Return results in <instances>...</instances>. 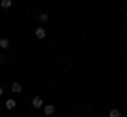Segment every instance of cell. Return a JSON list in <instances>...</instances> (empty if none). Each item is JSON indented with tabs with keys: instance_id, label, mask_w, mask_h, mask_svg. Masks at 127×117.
<instances>
[{
	"instance_id": "cell-1",
	"label": "cell",
	"mask_w": 127,
	"mask_h": 117,
	"mask_svg": "<svg viewBox=\"0 0 127 117\" xmlns=\"http://www.w3.org/2000/svg\"><path fill=\"white\" fill-rule=\"evenodd\" d=\"M4 109L6 111H15V109H17V100L15 98H6L4 100Z\"/></svg>"
},
{
	"instance_id": "cell-2",
	"label": "cell",
	"mask_w": 127,
	"mask_h": 117,
	"mask_svg": "<svg viewBox=\"0 0 127 117\" xmlns=\"http://www.w3.org/2000/svg\"><path fill=\"white\" fill-rule=\"evenodd\" d=\"M32 107L34 109H42L45 107V100H42L40 96H34V98H32Z\"/></svg>"
},
{
	"instance_id": "cell-3",
	"label": "cell",
	"mask_w": 127,
	"mask_h": 117,
	"mask_svg": "<svg viewBox=\"0 0 127 117\" xmlns=\"http://www.w3.org/2000/svg\"><path fill=\"white\" fill-rule=\"evenodd\" d=\"M34 36H36V38H40V41H42V38H47V30H45V28H42V26H38V28H36V32H34Z\"/></svg>"
},
{
	"instance_id": "cell-4",
	"label": "cell",
	"mask_w": 127,
	"mask_h": 117,
	"mask_svg": "<svg viewBox=\"0 0 127 117\" xmlns=\"http://www.w3.org/2000/svg\"><path fill=\"white\" fill-rule=\"evenodd\" d=\"M42 111H45V115H47V117H51V115L55 113V107H53V104H47V102H45V107H42Z\"/></svg>"
},
{
	"instance_id": "cell-5",
	"label": "cell",
	"mask_w": 127,
	"mask_h": 117,
	"mask_svg": "<svg viewBox=\"0 0 127 117\" xmlns=\"http://www.w3.org/2000/svg\"><path fill=\"white\" fill-rule=\"evenodd\" d=\"M9 47H11V41L6 38V36H2V38H0V49L4 51V49H9Z\"/></svg>"
},
{
	"instance_id": "cell-6",
	"label": "cell",
	"mask_w": 127,
	"mask_h": 117,
	"mask_svg": "<svg viewBox=\"0 0 127 117\" xmlns=\"http://www.w3.org/2000/svg\"><path fill=\"white\" fill-rule=\"evenodd\" d=\"M21 90H23V87H21V83H13V85H11V92H13V94H19Z\"/></svg>"
},
{
	"instance_id": "cell-7",
	"label": "cell",
	"mask_w": 127,
	"mask_h": 117,
	"mask_svg": "<svg viewBox=\"0 0 127 117\" xmlns=\"http://www.w3.org/2000/svg\"><path fill=\"white\" fill-rule=\"evenodd\" d=\"M0 6L2 9H11L13 6V0H0Z\"/></svg>"
},
{
	"instance_id": "cell-8",
	"label": "cell",
	"mask_w": 127,
	"mask_h": 117,
	"mask_svg": "<svg viewBox=\"0 0 127 117\" xmlns=\"http://www.w3.org/2000/svg\"><path fill=\"white\" fill-rule=\"evenodd\" d=\"M108 117H121V111H119V109H110V111H108Z\"/></svg>"
},
{
	"instance_id": "cell-9",
	"label": "cell",
	"mask_w": 127,
	"mask_h": 117,
	"mask_svg": "<svg viewBox=\"0 0 127 117\" xmlns=\"http://www.w3.org/2000/svg\"><path fill=\"white\" fill-rule=\"evenodd\" d=\"M38 21H40V23H47V21H49V15H47V13H40V15H38Z\"/></svg>"
},
{
	"instance_id": "cell-10",
	"label": "cell",
	"mask_w": 127,
	"mask_h": 117,
	"mask_svg": "<svg viewBox=\"0 0 127 117\" xmlns=\"http://www.w3.org/2000/svg\"><path fill=\"white\" fill-rule=\"evenodd\" d=\"M2 94H4V90H2V87H0V96H2Z\"/></svg>"
},
{
	"instance_id": "cell-11",
	"label": "cell",
	"mask_w": 127,
	"mask_h": 117,
	"mask_svg": "<svg viewBox=\"0 0 127 117\" xmlns=\"http://www.w3.org/2000/svg\"><path fill=\"white\" fill-rule=\"evenodd\" d=\"M0 58H2V51H0Z\"/></svg>"
}]
</instances>
